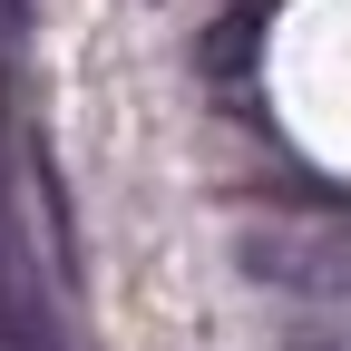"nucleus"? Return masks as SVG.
<instances>
[{
  "mask_svg": "<svg viewBox=\"0 0 351 351\" xmlns=\"http://www.w3.org/2000/svg\"><path fill=\"white\" fill-rule=\"evenodd\" d=\"M254 49H263V10H225V20L205 29V78L234 88V78L254 69Z\"/></svg>",
  "mask_w": 351,
  "mask_h": 351,
  "instance_id": "obj_2",
  "label": "nucleus"
},
{
  "mask_svg": "<svg viewBox=\"0 0 351 351\" xmlns=\"http://www.w3.org/2000/svg\"><path fill=\"white\" fill-rule=\"evenodd\" d=\"M283 351H351V322H293Z\"/></svg>",
  "mask_w": 351,
  "mask_h": 351,
  "instance_id": "obj_3",
  "label": "nucleus"
},
{
  "mask_svg": "<svg viewBox=\"0 0 351 351\" xmlns=\"http://www.w3.org/2000/svg\"><path fill=\"white\" fill-rule=\"evenodd\" d=\"M234 263H244V283H274L293 302H351V205L302 215V225H244Z\"/></svg>",
  "mask_w": 351,
  "mask_h": 351,
  "instance_id": "obj_1",
  "label": "nucleus"
}]
</instances>
